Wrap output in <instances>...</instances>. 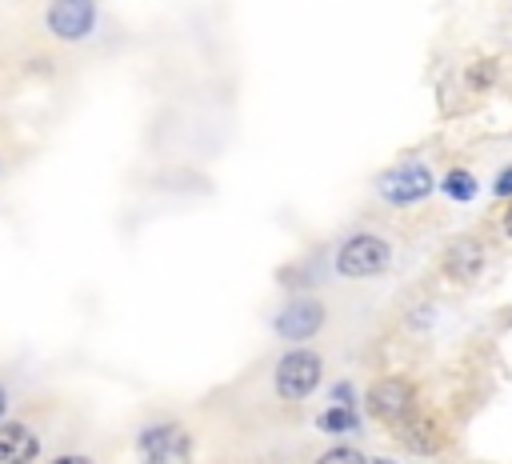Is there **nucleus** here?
Here are the masks:
<instances>
[{
  "label": "nucleus",
  "mask_w": 512,
  "mask_h": 464,
  "mask_svg": "<svg viewBox=\"0 0 512 464\" xmlns=\"http://www.w3.org/2000/svg\"><path fill=\"white\" fill-rule=\"evenodd\" d=\"M496 80H500V60H492V56L464 68V88H472V92H488V88H496Z\"/></svg>",
  "instance_id": "13"
},
{
  "label": "nucleus",
  "mask_w": 512,
  "mask_h": 464,
  "mask_svg": "<svg viewBox=\"0 0 512 464\" xmlns=\"http://www.w3.org/2000/svg\"><path fill=\"white\" fill-rule=\"evenodd\" d=\"M492 192H496L500 200H512V164L496 172V180H492Z\"/></svg>",
  "instance_id": "16"
},
{
  "label": "nucleus",
  "mask_w": 512,
  "mask_h": 464,
  "mask_svg": "<svg viewBox=\"0 0 512 464\" xmlns=\"http://www.w3.org/2000/svg\"><path fill=\"white\" fill-rule=\"evenodd\" d=\"M368 464H392V460H368Z\"/></svg>",
  "instance_id": "20"
},
{
  "label": "nucleus",
  "mask_w": 512,
  "mask_h": 464,
  "mask_svg": "<svg viewBox=\"0 0 512 464\" xmlns=\"http://www.w3.org/2000/svg\"><path fill=\"white\" fill-rule=\"evenodd\" d=\"M48 464H96V460L84 456V452H60V456H52Z\"/></svg>",
  "instance_id": "17"
},
{
  "label": "nucleus",
  "mask_w": 512,
  "mask_h": 464,
  "mask_svg": "<svg viewBox=\"0 0 512 464\" xmlns=\"http://www.w3.org/2000/svg\"><path fill=\"white\" fill-rule=\"evenodd\" d=\"M40 436L24 420H0V464H36Z\"/></svg>",
  "instance_id": "9"
},
{
  "label": "nucleus",
  "mask_w": 512,
  "mask_h": 464,
  "mask_svg": "<svg viewBox=\"0 0 512 464\" xmlns=\"http://www.w3.org/2000/svg\"><path fill=\"white\" fill-rule=\"evenodd\" d=\"M320 380H324V356L316 348H304V344H292L276 360V372H272V388L284 404H300V400L316 396Z\"/></svg>",
  "instance_id": "1"
},
{
  "label": "nucleus",
  "mask_w": 512,
  "mask_h": 464,
  "mask_svg": "<svg viewBox=\"0 0 512 464\" xmlns=\"http://www.w3.org/2000/svg\"><path fill=\"white\" fill-rule=\"evenodd\" d=\"M484 264H488V252H484V244H480L476 236H456V240L444 248V256H440L444 276L456 280V284H472V280L484 272Z\"/></svg>",
  "instance_id": "8"
},
{
  "label": "nucleus",
  "mask_w": 512,
  "mask_h": 464,
  "mask_svg": "<svg viewBox=\"0 0 512 464\" xmlns=\"http://www.w3.org/2000/svg\"><path fill=\"white\" fill-rule=\"evenodd\" d=\"M328 396H332V404H348V408H356V384H352V380H336V384L328 388Z\"/></svg>",
  "instance_id": "15"
},
{
  "label": "nucleus",
  "mask_w": 512,
  "mask_h": 464,
  "mask_svg": "<svg viewBox=\"0 0 512 464\" xmlns=\"http://www.w3.org/2000/svg\"><path fill=\"white\" fill-rule=\"evenodd\" d=\"M364 408L380 424H404L416 412V384L408 376H380L364 388Z\"/></svg>",
  "instance_id": "5"
},
{
  "label": "nucleus",
  "mask_w": 512,
  "mask_h": 464,
  "mask_svg": "<svg viewBox=\"0 0 512 464\" xmlns=\"http://www.w3.org/2000/svg\"><path fill=\"white\" fill-rule=\"evenodd\" d=\"M396 432H400V440L412 448V452H436L440 448V428H436V420L432 416H408L404 424H396Z\"/></svg>",
  "instance_id": "10"
},
{
  "label": "nucleus",
  "mask_w": 512,
  "mask_h": 464,
  "mask_svg": "<svg viewBox=\"0 0 512 464\" xmlns=\"http://www.w3.org/2000/svg\"><path fill=\"white\" fill-rule=\"evenodd\" d=\"M324 320H328L324 300L300 292V296H292V300H284V304L276 308L272 332H276L280 340H288V344H304V340H312V336L324 328Z\"/></svg>",
  "instance_id": "6"
},
{
  "label": "nucleus",
  "mask_w": 512,
  "mask_h": 464,
  "mask_svg": "<svg viewBox=\"0 0 512 464\" xmlns=\"http://www.w3.org/2000/svg\"><path fill=\"white\" fill-rule=\"evenodd\" d=\"M44 24L56 40L64 44H76L92 32L96 24V0H48V12H44Z\"/></svg>",
  "instance_id": "7"
},
{
  "label": "nucleus",
  "mask_w": 512,
  "mask_h": 464,
  "mask_svg": "<svg viewBox=\"0 0 512 464\" xmlns=\"http://www.w3.org/2000/svg\"><path fill=\"white\" fill-rule=\"evenodd\" d=\"M316 464H368V456L360 448H352V444H332V448H324L316 456Z\"/></svg>",
  "instance_id": "14"
},
{
  "label": "nucleus",
  "mask_w": 512,
  "mask_h": 464,
  "mask_svg": "<svg viewBox=\"0 0 512 464\" xmlns=\"http://www.w3.org/2000/svg\"><path fill=\"white\" fill-rule=\"evenodd\" d=\"M440 192L448 200H456V204H472L476 200V176H472V168H448L444 180H440Z\"/></svg>",
  "instance_id": "12"
},
{
  "label": "nucleus",
  "mask_w": 512,
  "mask_h": 464,
  "mask_svg": "<svg viewBox=\"0 0 512 464\" xmlns=\"http://www.w3.org/2000/svg\"><path fill=\"white\" fill-rule=\"evenodd\" d=\"M392 268V244L376 232H352L340 248H336V272L348 280H368V276H384Z\"/></svg>",
  "instance_id": "3"
},
{
  "label": "nucleus",
  "mask_w": 512,
  "mask_h": 464,
  "mask_svg": "<svg viewBox=\"0 0 512 464\" xmlns=\"http://www.w3.org/2000/svg\"><path fill=\"white\" fill-rule=\"evenodd\" d=\"M136 460L140 464H192L196 440L180 420H152L136 432Z\"/></svg>",
  "instance_id": "2"
},
{
  "label": "nucleus",
  "mask_w": 512,
  "mask_h": 464,
  "mask_svg": "<svg viewBox=\"0 0 512 464\" xmlns=\"http://www.w3.org/2000/svg\"><path fill=\"white\" fill-rule=\"evenodd\" d=\"M500 228H504V236H508V240H512V204H508V208H504V216H500Z\"/></svg>",
  "instance_id": "18"
},
{
  "label": "nucleus",
  "mask_w": 512,
  "mask_h": 464,
  "mask_svg": "<svg viewBox=\"0 0 512 464\" xmlns=\"http://www.w3.org/2000/svg\"><path fill=\"white\" fill-rule=\"evenodd\" d=\"M316 428L328 432V436H352V432H360V412L348 408V404H328L316 416Z\"/></svg>",
  "instance_id": "11"
},
{
  "label": "nucleus",
  "mask_w": 512,
  "mask_h": 464,
  "mask_svg": "<svg viewBox=\"0 0 512 464\" xmlns=\"http://www.w3.org/2000/svg\"><path fill=\"white\" fill-rule=\"evenodd\" d=\"M4 412H8V388L0 384V420H4Z\"/></svg>",
  "instance_id": "19"
},
{
  "label": "nucleus",
  "mask_w": 512,
  "mask_h": 464,
  "mask_svg": "<svg viewBox=\"0 0 512 464\" xmlns=\"http://www.w3.org/2000/svg\"><path fill=\"white\" fill-rule=\"evenodd\" d=\"M432 188H436V176H432V168L420 164V160L396 164V168L380 172V180H376L380 200L392 204V208H416V204H424V200L432 196Z\"/></svg>",
  "instance_id": "4"
}]
</instances>
